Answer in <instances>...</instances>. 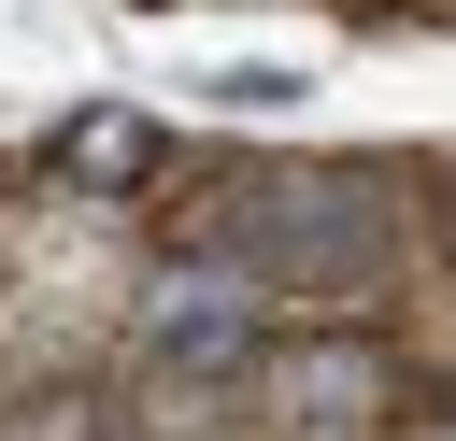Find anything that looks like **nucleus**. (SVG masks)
<instances>
[{"label": "nucleus", "instance_id": "1", "mask_svg": "<svg viewBox=\"0 0 456 441\" xmlns=\"http://www.w3.org/2000/svg\"><path fill=\"white\" fill-rule=\"evenodd\" d=\"M200 256H228V270H256L271 299L285 285H370V213L342 199V185H314V171H271V185H242L228 213H214V242Z\"/></svg>", "mask_w": 456, "mask_h": 441}, {"label": "nucleus", "instance_id": "2", "mask_svg": "<svg viewBox=\"0 0 456 441\" xmlns=\"http://www.w3.org/2000/svg\"><path fill=\"white\" fill-rule=\"evenodd\" d=\"M128 341H142L157 370H185V384H242V370L271 356V285L228 270V256H185V270H157V285L128 299Z\"/></svg>", "mask_w": 456, "mask_h": 441}, {"label": "nucleus", "instance_id": "3", "mask_svg": "<svg viewBox=\"0 0 456 441\" xmlns=\"http://www.w3.org/2000/svg\"><path fill=\"white\" fill-rule=\"evenodd\" d=\"M256 370H271V427H299V441H370L399 398L370 341H271Z\"/></svg>", "mask_w": 456, "mask_h": 441}, {"label": "nucleus", "instance_id": "4", "mask_svg": "<svg viewBox=\"0 0 456 441\" xmlns=\"http://www.w3.org/2000/svg\"><path fill=\"white\" fill-rule=\"evenodd\" d=\"M157 156H171L157 114H71L57 128V185H157Z\"/></svg>", "mask_w": 456, "mask_h": 441}, {"label": "nucleus", "instance_id": "5", "mask_svg": "<svg viewBox=\"0 0 456 441\" xmlns=\"http://www.w3.org/2000/svg\"><path fill=\"white\" fill-rule=\"evenodd\" d=\"M0 441H114V413H100L86 384H57V398H14V413H0Z\"/></svg>", "mask_w": 456, "mask_h": 441}]
</instances>
